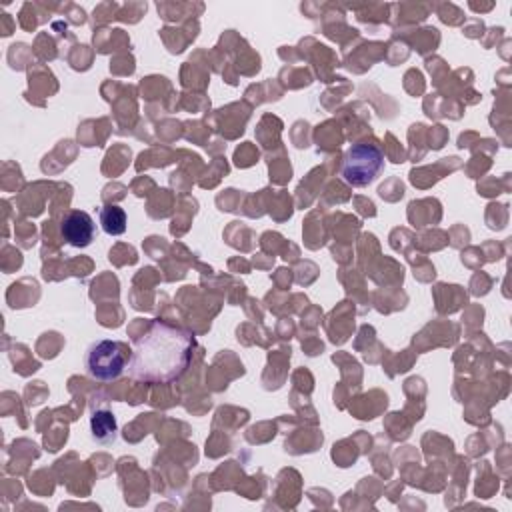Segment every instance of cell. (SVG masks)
I'll list each match as a JSON object with an SVG mask.
<instances>
[{"label":"cell","mask_w":512,"mask_h":512,"mask_svg":"<svg viewBox=\"0 0 512 512\" xmlns=\"http://www.w3.org/2000/svg\"><path fill=\"white\" fill-rule=\"evenodd\" d=\"M194 348L196 340L188 330L160 318L150 320L134 342L128 372L140 382L170 384L186 372Z\"/></svg>","instance_id":"1"},{"label":"cell","mask_w":512,"mask_h":512,"mask_svg":"<svg viewBox=\"0 0 512 512\" xmlns=\"http://www.w3.org/2000/svg\"><path fill=\"white\" fill-rule=\"evenodd\" d=\"M132 350L118 340H96L84 354V368L92 380L112 382L118 380L130 364Z\"/></svg>","instance_id":"2"},{"label":"cell","mask_w":512,"mask_h":512,"mask_svg":"<svg viewBox=\"0 0 512 512\" xmlns=\"http://www.w3.org/2000/svg\"><path fill=\"white\" fill-rule=\"evenodd\" d=\"M384 168V154L376 144L356 142L348 148L342 164V178L354 186L362 188L372 184Z\"/></svg>","instance_id":"3"},{"label":"cell","mask_w":512,"mask_h":512,"mask_svg":"<svg viewBox=\"0 0 512 512\" xmlns=\"http://www.w3.org/2000/svg\"><path fill=\"white\" fill-rule=\"evenodd\" d=\"M60 234L72 248H86L96 236L94 218L86 210H72L60 222Z\"/></svg>","instance_id":"4"},{"label":"cell","mask_w":512,"mask_h":512,"mask_svg":"<svg viewBox=\"0 0 512 512\" xmlns=\"http://www.w3.org/2000/svg\"><path fill=\"white\" fill-rule=\"evenodd\" d=\"M92 438L100 444H110L116 440V418L110 410H94L90 416Z\"/></svg>","instance_id":"5"},{"label":"cell","mask_w":512,"mask_h":512,"mask_svg":"<svg viewBox=\"0 0 512 512\" xmlns=\"http://www.w3.org/2000/svg\"><path fill=\"white\" fill-rule=\"evenodd\" d=\"M98 220H100L102 230L108 236H120L126 232V212H124V208H120L116 204L102 206Z\"/></svg>","instance_id":"6"}]
</instances>
